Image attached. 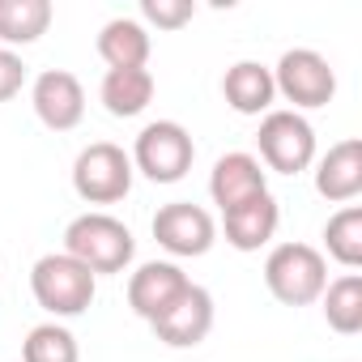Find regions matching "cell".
Returning a JSON list of instances; mask_svg holds the SVG:
<instances>
[{
  "instance_id": "cell-13",
  "label": "cell",
  "mask_w": 362,
  "mask_h": 362,
  "mask_svg": "<svg viewBox=\"0 0 362 362\" xmlns=\"http://www.w3.org/2000/svg\"><path fill=\"white\" fill-rule=\"evenodd\" d=\"M277 226H281V209H277L273 192H260V197L222 214V230H226V243L235 252H260L277 235Z\"/></svg>"
},
{
  "instance_id": "cell-9",
  "label": "cell",
  "mask_w": 362,
  "mask_h": 362,
  "mask_svg": "<svg viewBox=\"0 0 362 362\" xmlns=\"http://www.w3.org/2000/svg\"><path fill=\"white\" fill-rule=\"evenodd\" d=\"M149 328H153L158 341L170 345V349H192V345H201V341L209 337V328H214V294L192 281Z\"/></svg>"
},
{
  "instance_id": "cell-8",
  "label": "cell",
  "mask_w": 362,
  "mask_h": 362,
  "mask_svg": "<svg viewBox=\"0 0 362 362\" xmlns=\"http://www.w3.org/2000/svg\"><path fill=\"white\" fill-rule=\"evenodd\" d=\"M153 239L170 256H205L218 239V222L192 201H170L153 214Z\"/></svg>"
},
{
  "instance_id": "cell-1",
  "label": "cell",
  "mask_w": 362,
  "mask_h": 362,
  "mask_svg": "<svg viewBox=\"0 0 362 362\" xmlns=\"http://www.w3.org/2000/svg\"><path fill=\"white\" fill-rule=\"evenodd\" d=\"M64 256L86 264L94 277L98 273H124L136 256V239L111 214H81L64 230Z\"/></svg>"
},
{
  "instance_id": "cell-19",
  "label": "cell",
  "mask_w": 362,
  "mask_h": 362,
  "mask_svg": "<svg viewBox=\"0 0 362 362\" xmlns=\"http://www.w3.org/2000/svg\"><path fill=\"white\" fill-rule=\"evenodd\" d=\"M320 303H324V320L332 332H341V337L362 332V273H345V277L328 281Z\"/></svg>"
},
{
  "instance_id": "cell-22",
  "label": "cell",
  "mask_w": 362,
  "mask_h": 362,
  "mask_svg": "<svg viewBox=\"0 0 362 362\" xmlns=\"http://www.w3.org/2000/svg\"><path fill=\"white\" fill-rule=\"evenodd\" d=\"M197 13L192 0H141V18L153 22L158 30H179V26H188Z\"/></svg>"
},
{
  "instance_id": "cell-10",
  "label": "cell",
  "mask_w": 362,
  "mask_h": 362,
  "mask_svg": "<svg viewBox=\"0 0 362 362\" xmlns=\"http://www.w3.org/2000/svg\"><path fill=\"white\" fill-rule=\"evenodd\" d=\"M30 103H35V115L52 132H69V128H77L86 119V90H81V81L69 69L39 73L35 90H30Z\"/></svg>"
},
{
  "instance_id": "cell-14",
  "label": "cell",
  "mask_w": 362,
  "mask_h": 362,
  "mask_svg": "<svg viewBox=\"0 0 362 362\" xmlns=\"http://www.w3.org/2000/svg\"><path fill=\"white\" fill-rule=\"evenodd\" d=\"M315 192L332 205H349L362 192V141H337L320 162H315Z\"/></svg>"
},
{
  "instance_id": "cell-21",
  "label": "cell",
  "mask_w": 362,
  "mask_h": 362,
  "mask_svg": "<svg viewBox=\"0 0 362 362\" xmlns=\"http://www.w3.org/2000/svg\"><path fill=\"white\" fill-rule=\"evenodd\" d=\"M77 358H81L77 337L56 320L30 328L26 341H22V362H77Z\"/></svg>"
},
{
  "instance_id": "cell-12",
  "label": "cell",
  "mask_w": 362,
  "mask_h": 362,
  "mask_svg": "<svg viewBox=\"0 0 362 362\" xmlns=\"http://www.w3.org/2000/svg\"><path fill=\"white\" fill-rule=\"evenodd\" d=\"M260 192H269V170L260 166L256 153L235 149V153H222V158L214 162L209 197H214V205H218L222 214L235 209V205H243V201H252V197H260Z\"/></svg>"
},
{
  "instance_id": "cell-17",
  "label": "cell",
  "mask_w": 362,
  "mask_h": 362,
  "mask_svg": "<svg viewBox=\"0 0 362 362\" xmlns=\"http://www.w3.org/2000/svg\"><path fill=\"white\" fill-rule=\"evenodd\" d=\"M149 47V30L136 18H111L98 30V56L107 60V69H145Z\"/></svg>"
},
{
  "instance_id": "cell-4",
  "label": "cell",
  "mask_w": 362,
  "mask_h": 362,
  "mask_svg": "<svg viewBox=\"0 0 362 362\" xmlns=\"http://www.w3.org/2000/svg\"><path fill=\"white\" fill-rule=\"evenodd\" d=\"M132 170H141L153 184H179L188 170H192V158H197V145H192V132L175 119H153L136 132V145H132Z\"/></svg>"
},
{
  "instance_id": "cell-5",
  "label": "cell",
  "mask_w": 362,
  "mask_h": 362,
  "mask_svg": "<svg viewBox=\"0 0 362 362\" xmlns=\"http://www.w3.org/2000/svg\"><path fill=\"white\" fill-rule=\"evenodd\" d=\"M73 188L86 205H115L132 192V158L111 145V141H94L77 153L73 162Z\"/></svg>"
},
{
  "instance_id": "cell-3",
  "label": "cell",
  "mask_w": 362,
  "mask_h": 362,
  "mask_svg": "<svg viewBox=\"0 0 362 362\" xmlns=\"http://www.w3.org/2000/svg\"><path fill=\"white\" fill-rule=\"evenodd\" d=\"M264 286L286 307H311L328 286V264L311 243H277L264 260Z\"/></svg>"
},
{
  "instance_id": "cell-15",
  "label": "cell",
  "mask_w": 362,
  "mask_h": 362,
  "mask_svg": "<svg viewBox=\"0 0 362 362\" xmlns=\"http://www.w3.org/2000/svg\"><path fill=\"white\" fill-rule=\"evenodd\" d=\"M222 94H226V103H230L239 115H269V111H273V98H277L273 69H264V64H256V60H239V64L226 69Z\"/></svg>"
},
{
  "instance_id": "cell-6",
  "label": "cell",
  "mask_w": 362,
  "mask_h": 362,
  "mask_svg": "<svg viewBox=\"0 0 362 362\" xmlns=\"http://www.w3.org/2000/svg\"><path fill=\"white\" fill-rule=\"evenodd\" d=\"M273 86L286 103H294V111H315V107H328L332 94H337V73L332 64L311 52V47H290L277 69H273Z\"/></svg>"
},
{
  "instance_id": "cell-7",
  "label": "cell",
  "mask_w": 362,
  "mask_h": 362,
  "mask_svg": "<svg viewBox=\"0 0 362 362\" xmlns=\"http://www.w3.org/2000/svg\"><path fill=\"white\" fill-rule=\"evenodd\" d=\"M260 162L277 175H298L315 162V128L298 111H269L256 132Z\"/></svg>"
},
{
  "instance_id": "cell-16",
  "label": "cell",
  "mask_w": 362,
  "mask_h": 362,
  "mask_svg": "<svg viewBox=\"0 0 362 362\" xmlns=\"http://www.w3.org/2000/svg\"><path fill=\"white\" fill-rule=\"evenodd\" d=\"M98 98L115 119H132L153 103V73L149 69H107Z\"/></svg>"
},
{
  "instance_id": "cell-23",
  "label": "cell",
  "mask_w": 362,
  "mask_h": 362,
  "mask_svg": "<svg viewBox=\"0 0 362 362\" xmlns=\"http://www.w3.org/2000/svg\"><path fill=\"white\" fill-rule=\"evenodd\" d=\"M22 86H26V64H22V56L9 52V47H0V103H9L13 94H22Z\"/></svg>"
},
{
  "instance_id": "cell-18",
  "label": "cell",
  "mask_w": 362,
  "mask_h": 362,
  "mask_svg": "<svg viewBox=\"0 0 362 362\" xmlns=\"http://www.w3.org/2000/svg\"><path fill=\"white\" fill-rule=\"evenodd\" d=\"M52 0H0V43L9 52L39 43L52 26Z\"/></svg>"
},
{
  "instance_id": "cell-11",
  "label": "cell",
  "mask_w": 362,
  "mask_h": 362,
  "mask_svg": "<svg viewBox=\"0 0 362 362\" xmlns=\"http://www.w3.org/2000/svg\"><path fill=\"white\" fill-rule=\"evenodd\" d=\"M188 286H192V281H188V273L179 269V264H170V260H145V264L128 277V307H132L141 320L153 324Z\"/></svg>"
},
{
  "instance_id": "cell-2",
  "label": "cell",
  "mask_w": 362,
  "mask_h": 362,
  "mask_svg": "<svg viewBox=\"0 0 362 362\" xmlns=\"http://www.w3.org/2000/svg\"><path fill=\"white\" fill-rule=\"evenodd\" d=\"M30 290H35V303H39L47 315L73 320V315H81V311L94 303L98 277H94L86 264H77L73 256L52 252V256H39V260H35V269H30Z\"/></svg>"
},
{
  "instance_id": "cell-20",
  "label": "cell",
  "mask_w": 362,
  "mask_h": 362,
  "mask_svg": "<svg viewBox=\"0 0 362 362\" xmlns=\"http://www.w3.org/2000/svg\"><path fill=\"white\" fill-rule=\"evenodd\" d=\"M324 243H328V256L341 264V269H358L362 264V209L358 205H345L328 218L324 226Z\"/></svg>"
}]
</instances>
